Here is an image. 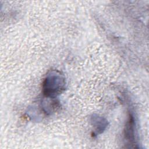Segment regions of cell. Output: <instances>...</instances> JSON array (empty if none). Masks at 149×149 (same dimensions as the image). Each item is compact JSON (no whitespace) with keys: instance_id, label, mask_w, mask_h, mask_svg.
<instances>
[{"instance_id":"obj_3","label":"cell","mask_w":149,"mask_h":149,"mask_svg":"<svg viewBox=\"0 0 149 149\" xmlns=\"http://www.w3.org/2000/svg\"><path fill=\"white\" fill-rule=\"evenodd\" d=\"M92 118V122L95 127V132L97 133H102L107 126V121L101 117L93 116Z\"/></svg>"},{"instance_id":"obj_1","label":"cell","mask_w":149,"mask_h":149,"mask_svg":"<svg viewBox=\"0 0 149 149\" xmlns=\"http://www.w3.org/2000/svg\"><path fill=\"white\" fill-rule=\"evenodd\" d=\"M65 78L59 72L52 70L44 79L42 83V93L45 98H55L65 89Z\"/></svg>"},{"instance_id":"obj_2","label":"cell","mask_w":149,"mask_h":149,"mask_svg":"<svg viewBox=\"0 0 149 149\" xmlns=\"http://www.w3.org/2000/svg\"><path fill=\"white\" fill-rule=\"evenodd\" d=\"M137 130L136 127V122L134 114L129 112L127 120L126 122L124 129V138L128 144L133 145L136 147L137 144Z\"/></svg>"}]
</instances>
